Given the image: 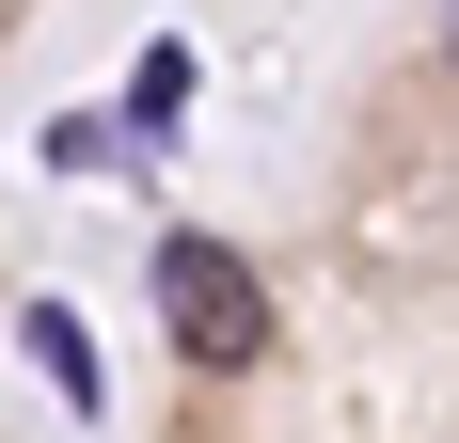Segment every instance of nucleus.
<instances>
[{
  "mask_svg": "<svg viewBox=\"0 0 459 443\" xmlns=\"http://www.w3.org/2000/svg\"><path fill=\"white\" fill-rule=\"evenodd\" d=\"M32 364L64 380V412H95V349H80V317H64V301H32Z\"/></svg>",
  "mask_w": 459,
  "mask_h": 443,
  "instance_id": "2",
  "label": "nucleus"
},
{
  "mask_svg": "<svg viewBox=\"0 0 459 443\" xmlns=\"http://www.w3.org/2000/svg\"><path fill=\"white\" fill-rule=\"evenodd\" d=\"M159 301H175V349L190 364H254L270 349V285H254L222 238H159Z\"/></svg>",
  "mask_w": 459,
  "mask_h": 443,
  "instance_id": "1",
  "label": "nucleus"
},
{
  "mask_svg": "<svg viewBox=\"0 0 459 443\" xmlns=\"http://www.w3.org/2000/svg\"><path fill=\"white\" fill-rule=\"evenodd\" d=\"M175 95H190V48H143V80H127V127H175Z\"/></svg>",
  "mask_w": 459,
  "mask_h": 443,
  "instance_id": "3",
  "label": "nucleus"
}]
</instances>
